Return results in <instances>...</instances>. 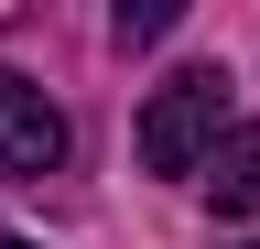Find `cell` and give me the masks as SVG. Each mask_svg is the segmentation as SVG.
<instances>
[{"label": "cell", "mask_w": 260, "mask_h": 249, "mask_svg": "<svg viewBox=\"0 0 260 249\" xmlns=\"http://www.w3.org/2000/svg\"><path fill=\"white\" fill-rule=\"evenodd\" d=\"M217 141H228V65L162 76L152 109H141V163H152V173H206Z\"/></svg>", "instance_id": "6da1fadb"}, {"label": "cell", "mask_w": 260, "mask_h": 249, "mask_svg": "<svg viewBox=\"0 0 260 249\" xmlns=\"http://www.w3.org/2000/svg\"><path fill=\"white\" fill-rule=\"evenodd\" d=\"M65 163V109L32 87L22 65H0V173H22V184H44Z\"/></svg>", "instance_id": "7a4b0ae2"}, {"label": "cell", "mask_w": 260, "mask_h": 249, "mask_svg": "<svg viewBox=\"0 0 260 249\" xmlns=\"http://www.w3.org/2000/svg\"><path fill=\"white\" fill-rule=\"evenodd\" d=\"M206 195H217V217H260V130H228L206 152Z\"/></svg>", "instance_id": "3957f363"}, {"label": "cell", "mask_w": 260, "mask_h": 249, "mask_svg": "<svg viewBox=\"0 0 260 249\" xmlns=\"http://www.w3.org/2000/svg\"><path fill=\"white\" fill-rule=\"evenodd\" d=\"M174 0H119V44H162V33H174Z\"/></svg>", "instance_id": "277c9868"}, {"label": "cell", "mask_w": 260, "mask_h": 249, "mask_svg": "<svg viewBox=\"0 0 260 249\" xmlns=\"http://www.w3.org/2000/svg\"><path fill=\"white\" fill-rule=\"evenodd\" d=\"M0 249H32V238H0Z\"/></svg>", "instance_id": "5b68a950"}, {"label": "cell", "mask_w": 260, "mask_h": 249, "mask_svg": "<svg viewBox=\"0 0 260 249\" xmlns=\"http://www.w3.org/2000/svg\"><path fill=\"white\" fill-rule=\"evenodd\" d=\"M249 249H260V238H249Z\"/></svg>", "instance_id": "8992f818"}]
</instances>
